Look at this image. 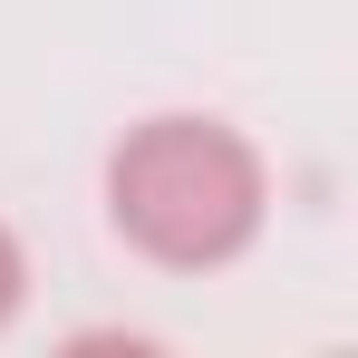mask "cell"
<instances>
[{
	"instance_id": "1",
	"label": "cell",
	"mask_w": 358,
	"mask_h": 358,
	"mask_svg": "<svg viewBox=\"0 0 358 358\" xmlns=\"http://www.w3.org/2000/svg\"><path fill=\"white\" fill-rule=\"evenodd\" d=\"M107 223L155 271H223L271 223V165L223 117H136L107 145Z\"/></svg>"
},
{
	"instance_id": "2",
	"label": "cell",
	"mask_w": 358,
	"mask_h": 358,
	"mask_svg": "<svg viewBox=\"0 0 358 358\" xmlns=\"http://www.w3.org/2000/svg\"><path fill=\"white\" fill-rule=\"evenodd\" d=\"M20 300H29V252H20V233L0 223V329L20 320Z\"/></svg>"
}]
</instances>
